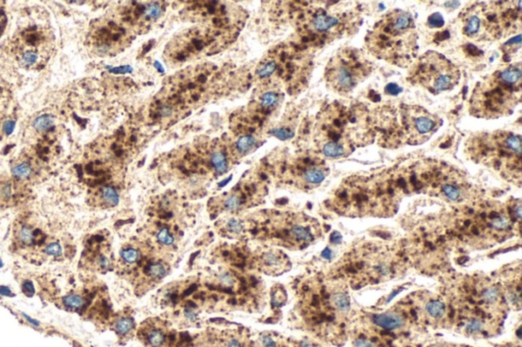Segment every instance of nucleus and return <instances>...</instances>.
<instances>
[{"label":"nucleus","mask_w":522,"mask_h":347,"mask_svg":"<svg viewBox=\"0 0 522 347\" xmlns=\"http://www.w3.org/2000/svg\"><path fill=\"white\" fill-rule=\"evenodd\" d=\"M210 165L217 174H223L229 169V162L222 151H215L210 156Z\"/></svg>","instance_id":"19"},{"label":"nucleus","mask_w":522,"mask_h":347,"mask_svg":"<svg viewBox=\"0 0 522 347\" xmlns=\"http://www.w3.org/2000/svg\"><path fill=\"white\" fill-rule=\"evenodd\" d=\"M465 329L468 333H479L483 330V323L478 320V319H473V320H470L465 326Z\"/></svg>","instance_id":"35"},{"label":"nucleus","mask_w":522,"mask_h":347,"mask_svg":"<svg viewBox=\"0 0 522 347\" xmlns=\"http://www.w3.org/2000/svg\"><path fill=\"white\" fill-rule=\"evenodd\" d=\"M10 195H11L10 186L9 184H3L1 189H0V197H1L2 199H8Z\"/></svg>","instance_id":"41"},{"label":"nucleus","mask_w":522,"mask_h":347,"mask_svg":"<svg viewBox=\"0 0 522 347\" xmlns=\"http://www.w3.org/2000/svg\"><path fill=\"white\" fill-rule=\"evenodd\" d=\"M474 4L461 13L462 32L474 40L500 39L520 27L521 2Z\"/></svg>","instance_id":"4"},{"label":"nucleus","mask_w":522,"mask_h":347,"mask_svg":"<svg viewBox=\"0 0 522 347\" xmlns=\"http://www.w3.org/2000/svg\"><path fill=\"white\" fill-rule=\"evenodd\" d=\"M426 313L434 319H441L446 313L445 305L440 300H430L425 306Z\"/></svg>","instance_id":"24"},{"label":"nucleus","mask_w":522,"mask_h":347,"mask_svg":"<svg viewBox=\"0 0 522 347\" xmlns=\"http://www.w3.org/2000/svg\"><path fill=\"white\" fill-rule=\"evenodd\" d=\"M141 268V274L143 276V279L145 280L144 283H156L158 281L163 280L165 277L169 273V265L160 259H149L147 261H143V263L139 266Z\"/></svg>","instance_id":"11"},{"label":"nucleus","mask_w":522,"mask_h":347,"mask_svg":"<svg viewBox=\"0 0 522 347\" xmlns=\"http://www.w3.org/2000/svg\"><path fill=\"white\" fill-rule=\"evenodd\" d=\"M286 257L284 253L277 249H269L262 253L260 258V265L262 266L264 272H269L271 274L280 273L286 266Z\"/></svg>","instance_id":"13"},{"label":"nucleus","mask_w":522,"mask_h":347,"mask_svg":"<svg viewBox=\"0 0 522 347\" xmlns=\"http://www.w3.org/2000/svg\"><path fill=\"white\" fill-rule=\"evenodd\" d=\"M279 95L275 92H266L265 94L261 96L260 105L263 108H271L279 103Z\"/></svg>","instance_id":"31"},{"label":"nucleus","mask_w":522,"mask_h":347,"mask_svg":"<svg viewBox=\"0 0 522 347\" xmlns=\"http://www.w3.org/2000/svg\"><path fill=\"white\" fill-rule=\"evenodd\" d=\"M520 35L514 37L513 39L509 40L507 42V44H505L504 46V52L507 53V54H512V53H515L519 48H520V45H521V39H520Z\"/></svg>","instance_id":"33"},{"label":"nucleus","mask_w":522,"mask_h":347,"mask_svg":"<svg viewBox=\"0 0 522 347\" xmlns=\"http://www.w3.org/2000/svg\"><path fill=\"white\" fill-rule=\"evenodd\" d=\"M226 347H242V345L240 344V342L236 339H233L231 340L229 343H228V346Z\"/></svg>","instance_id":"44"},{"label":"nucleus","mask_w":522,"mask_h":347,"mask_svg":"<svg viewBox=\"0 0 522 347\" xmlns=\"http://www.w3.org/2000/svg\"><path fill=\"white\" fill-rule=\"evenodd\" d=\"M460 77L459 68L448 58L436 51H427L414 63L407 80L439 95L455 88Z\"/></svg>","instance_id":"7"},{"label":"nucleus","mask_w":522,"mask_h":347,"mask_svg":"<svg viewBox=\"0 0 522 347\" xmlns=\"http://www.w3.org/2000/svg\"><path fill=\"white\" fill-rule=\"evenodd\" d=\"M373 322L376 326L387 330L399 329L404 324L403 318L396 313H384L376 315L373 318Z\"/></svg>","instance_id":"15"},{"label":"nucleus","mask_w":522,"mask_h":347,"mask_svg":"<svg viewBox=\"0 0 522 347\" xmlns=\"http://www.w3.org/2000/svg\"><path fill=\"white\" fill-rule=\"evenodd\" d=\"M256 145V138L253 135H244L241 136L236 142V151L241 155H246L251 152Z\"/></svg>","instance_id":"21"},{"label":"nucleus","mask_w":522,"mask_h":347,"mask_svg":"<svg viewBox=\"0 0 522 347\" xmlns=\"http://www.w3.org/2000/svg\"><path fill=\"white\" fill-rule=\"evenodd\" d=\"M158 113H160V115L162 117H168L170 116V115L173 113V108L171 105L167 104V105H163L160 110H158Z\"/></svg>","instance_id":"39"},{"label":"nucleus","mask_w":522,"mask_h":347,"mask_svg":"<svg viewBox=\"0 0 522 347\" xmlns=\"http://www.w3.org/2000/svg\"><path fill=\"white\" fill-rule=\"evenodd\" d=\"M62 304L66 310L79 311L85 307L86 302L79 294H70L62 298Z\"/></svg>","instance_id":"22"},{"label":"nucleus","mask_w":522,"mask_h":347,"mask_svg":"<svg viewBox=\"0 0 522 347\" xmlns=\"http://www.w3.org/2000/svg\"><path fill=\"white\" fill-rule=\"evenodd\" d=\"M0 295H3V296H10L12 297L13 296V293L12 291L6 287V286H0Z\"/></svg>","instance_id":"42"},{"label":"nucleus","mask_w":522,"mask_h":347,"mask_svg":"<svg viewBox=\"0 0 522 347\" xmlns=\"http://www.w3.org/2000/svg\"><path fill=\"white\" fill-rule=\"evenodd\" d=\"M143 247L138 244L130 243L122 247L120 251V264L124 269L137 270L143 263L145 254H143Z\"/></svg>","instance_id":"12"},{"label":"nucleus","mask_w":522,"mask_h":347,"mask_svg":"<svg viewBox=\"0 0 522 347\" xmlns=\"http://www.w3.org/2000/svg\"><path fill=\"white\" fill-rule=\"evenodd\" d=\"M11 173L18 179H27L32 174V167L26 162H19L12 167Z\"/></svg>","instance_id":"27"},{"label":"nucleus","mask_w":522,"mask_h":347,"mask_svg":"<svg viewBox=\"0 0 522 347\" xmlns=\"http://www.w3.org/2000/svg\"><path fill=\"white\" fill-rule=\"evenodd\" d=\"M319 146L332 159L344 158L362 145L372 142L368 113L361 104L334 102L321 113Z\"/></svg>","instance_id":"1"},{"label":"nucleus","mask_w":522,"mask_h":347,"mask_svg":"<svg viewBox=\"0 0 522 347\" xmlns=\"http://www.w3.org/2000/svg\"><path fill=\"white\" fill-rule=\"evenodd\" d=\"M24 317H25V318H26V319H28V321H29V322H30V323H32V324H34V325H35V326H39V323H38V322H37V321H35V320H33V319H31V318H30V317H28V316H27V315H24Z\"/></svg>","instance_id":"45"},{"label":"nucleus","mask_w":522,"mask_h":347,"mask_svg":"<svg viewBox=\"0 0 522 347\" xmlns=\"http://www.w3.org/2000/svg\"><path fill=\"white\" fill-rule=\"evenodd\" d=\"M53 125V118L49 115H42L35 119L33 126L38 131H44Z\"/></svg>","instance_id":"29"},{"label":"nucleus","mask_w":522,"mask_h":347,"mask_svg":"<svg viewBox=\"0 0 522 347\" xmlns=\"http://www.w3.org/2000/svg\"><path fill=\"white\" fill-rule=\"evenodd\" d=\"M163 12H164V8H163V5H161V3L152 2L144 7L142 11V15L148 20H153V19L160 17L163 14Z\"/></svg>","instance_id":"26"},{"label":"nucleus","mask_w":522,"mask_h":347,"mask_svg":"<svg viewBox=\"0 0 522 347\" xmlns=\"http://www.w3.org/2000/svg\"><path fill=\"white\" fill-rule=\"evenodd\" d=\"M428 25L430 28H441L444 25V18L439 12H436L428 17Z\"/></svg>","instance_id":"36"},{"label":"nucleus","mask_w":522,"mask_h":347,"mask_svg":"<svg viewBox=\"0 0 522 347\" xmlns=\"http://www.w3.org/2000/svg\"><path fill=\"white\" fill-rule=\"evenodd\" d=\"M277 69V62L271 60V61H268L262 65H260L257 71H256V74L259 78L261 79H264V78H267L269 76H271L272 74H274L276 72Z\"/></svg>","instance_id":"30"},{"label":"nucleus","mask_w":522,"mask_h":347,"mask_svg":"<svg viewBox=\"0 0 522 347\" xmlns=\"http://www.w3.org/2000/svg\"><path fill=\"white\" fill-rule=\"evenodd\" d=\"M401 91H402L401 88H399L397 85H394V84L389 85L387 88H385V93L389 95H394V96L398 95Z\"/></svg>","instance_id":"40"},{"label":"nucleus","mask_w":522,"mask_h":347,"mask_svg":"<svg viewBox=\"0 0 522 347\" xmlns=\"http://www.w3.org/2000/svg\"><path fill=\"white\" fill-rule=\"evenodd\" d=\"M143 340L150 347H162L166 342V334L162 328L149 326L143 329Z\"/></svg>","instance_id":"16"},{"label":"nucleus","mask_w":522,"mask_h":347,"mask_svg":"<svg viewBox=\"0 0 522 347\" xmlns=\"http://www.w3.org/2000/svg\"><path fill=\"white\" fill-rule=\"evenodd\" d=\"M399 112L401 131L410 145L425 143L443 123L436 114L417 105H401Z\"/></svg>","instance_id":"8"},{"label":"nucleus","mask_w":522,"mask_h":347,"mask_svg":"<svg viewBox=\"0 0 522 347\" xmlns=\"http://www.w3.org/2000/svg\"><path fill=\"white\" fill-rule=\"evenodd\" d=\"M15 237L21 246H29L36 242L37 233L29 225H20L15 231Z\"/></svg>","instance_id":"18"},{"label":"nucleus","mask_w":522,"mask_h":347,"mask_svg":"<svg viewBox=\"0 0 522 347\" xmlns=\"http://www.w3.org/2000/svg\"><path fill=\"white\" fill-rule=\"evenodd\" d=\"M155 239L162 246L168 247L174 243V236L168 226H163L155 233Z\"/></svg>","instance_id":"23"},{"label":"nucleus","mask_w":522,"mask_h":347,"mask_svg":"<svg viewBox=\"0 0 522 347\" xmlns=\"http://www.w3.org/2000/svg\"><path fill=\"white\" fill-rule=\"evenodd\" d=\"M472 154L485 164L520 176L521 136L511 131L481 133L472 138Z\"/></svg>","instance_id":"5"},{"label":"nucleus","mask_w":522,"mask_h":347,"mask_svg":"<svg viewBox=\"0 0 522 347\" xmlns=\"http://www.w3.org/2000/svg\"><path fill=\"white\" fill-rule=\"evenodd\" d=\"M50 39L41 29L33 27L25 30L15 43V56L24 68H35L46 63L50 54Z\"/></svg>","instance_id":"10"},{"label":"nucleus","mask_w":522,"mask_h":347,"mask_svg":"<svg viewBox=\"0 0 522 347\" xmlns=\"http://www.w3.org/2000/svg\"><path fill=\"white\" fill-rule=\"evenodd\" d=\"M500 290L497 288V286H486L481 291V297L484 303L488 305H494L498 303L499 298H500Z\"/></svg>","instance_id":"25"},{"label":"nucleus","mask_w":522,"mask_h":347,"mask_svg":"<svg viewBox=\"0 0 522 347\" xmlns=\"http://www.w3.org/2000/svg\"><path fill=\"white\" fill-rule=\"evenodd\" d=\"M0 267H2V263H1V260H0Z\"/></svg>","instance_id":"46"},{"label":"nucleus","mask_w":522,"mask_h":347,"mask_svg":"<svg viewBox=\"0 0 522 347\" xmlns=\"http://www.w3.org/2000/svg\"><path fill=\"white\" fill-rule=\"evenodd\" d=\"M367 51L391 64L407 67L416 59L418 35L412 15L394 9L385 13L365 37Z\"/></svg>","instance_id":"2"},{"label":"nucleus","mask_w":522,"mask_h":347,"mask_svg":"<svg viewBox=\"0 0 522 347\" xmlns=\"http://www.w3.org/2000/svg\"><path fill=\"white\" fill-rule=\"evenodd\" d=\"M21 291H22V293H24L28 297L33 296L34 293H35V288H34L33 282L30 281V280H26V281L22 282Z\"/></svg>","instance_id":"38"},{"label":"nucleus","mask_w":522,"mask_h":347,"mask_svg":"<svg viewBox=\"0 0 522 347\" xmlns=\"http://www.w3.org/2000/svg\"><path fill=\"white\" fill-rule=\"evenodd\" d=\"M241 205H242V198L238 194L229 196L223 202V208L226 211H235L239 209Z\"/></svg>","instance_id":"28"},{"label":"nucleus","mask_w":522,"mask_h":347,"mask_svg":"<svg viewBox=\"0 0 522 347\" xmlns=\"http://www.w3.org/2000/svg\"><path fill=\"white\" fill-rule=\"evenodd\" d=\"M373 64L360 49L345 47L333 55L326 67V83L330 90L347 95L372 73Z\"/></svg>","instance_id":"6"},{"label":"nucleus","mask_w":522,"mask_h":347,"mask_svg":"<svg viewBox=\"0 0 522 347\" xmlns=\"http://www.w3.org/2000/svg\"><path fill=\"white\" fill-rule=\"evenodd\" d=\"M225 228H226V231H228L229 233L234 234V235H235V234H239V233H241L242 231L244 230L243 223H242L240 220L235 219V218L230 219V220L228 221V223H226Z\"/></svg>","instance_id":"32"},{"label":"nucleus","mask_w":522,"mask_h":347,"mask_svg":"<svg viewBox=\"0 0 522 347\" xmlns=\"http://www.w3.org/2000/svg\"><path fill=\"white\" fill-rule=\"evenodd\" d=\"M520 64H510L476 84L469 101L471 115L494 119L510 115L521 99Z\"/></svg>","instance_id":"3"},{"label":"nucleus","mask_w":522,"mask_h":347,"mask_svg":"<svg viewBox=\"0 0 522 347\" xmlns=\"http://www.w3.org/2000/svg\"><path fill=\"white\" fill-rule=\"evenodd\" d=\"M330 300L333 308L340 313H348L351 309V302L348 294L343 290H337L331 293Z\"/></svg>","instance_id":"17"},{"label":"nucleus","mask_w":522,"mask_h":347,"mask_svg":"<svg viewBox=\"0 0 522 347\" xmlns=\"http://www.w3.org/2000/svg\"><path fill=\"white\" fill-rule=\"evenodd\" d=\"M115 331L121 337L129 335L135 328V322L131 317H121L115 322Z\"/></svg>","instance_id":"20"},{"label":"nucleus","mask_w":522,"mask_h":347,"mask_svg":"<svg viewBox=\"0 0 522 347\" xmlns=\"http://www.w3.org/2000/svg\"><path fill=\"white\" fill-rule=\"evenodd\" d=\"M353 20L351 12H335L319 8L310 13L306 31L313 40L328 44L352 31L356 24Z\"/></svg>","instance_id":"9"},{"label":"nucleus","mask_w":522,"mask_h":347,"mask_svg":"<svg viewBox=\"0 0 522 347\" xmlns=\"http://www.w3.org/2000/svg\"><path fill=\"white\" fill-rule=\"evenodd\" d=\"M355 345L357 347H373V345L367 341V340H362V339H359L355 342Z\"/></svg>","instance_id":"43"},{"label":"nucleus","mask_w":522,"mask_h":347,"mask_svg":"<svg viewBox=\"0 0 522 347\" xmlns=\"http://www.w3.org/2000/svg\"><path fill=\"white\" fill-rule=\"evenodd\" d=\"M92 201L95 206L108 209L119 205L120 196L115 188L110 186H103L99 188L93 195Z\"/></svg>","instance_id":"14"},{"label":"nucleus","mask_w":522,"mask_h":347,"mask_svg":"<svg viewBox=\"0 0 522 347\" xmlns=\"http://www.w3.org/2000/svg\"><path fill=\"white\" fill-rule=\"evenodd\" d=\"M271 133L275 136L281 138V140H288V138L294 135V132L288 128H276L271 130Z\"/></svg>","instance_id":"37"},{"label":"nucleus","mask_w":522,"mask_h":347,"mask_svg":"<svg viewBox=\"0 0 522 347\" xmlns=\"http://www.w3.org/2000/svg\"><path fill=\"white\" fill-rule=\"evenodd\" d=\"M44 251L46 254H48V256H51V257H60L62 254V248L60 246L59 243L57 242H50L48 243L46 246H45L44 248Z\"/></svg>","instance_id":"34"}]
</instances>
